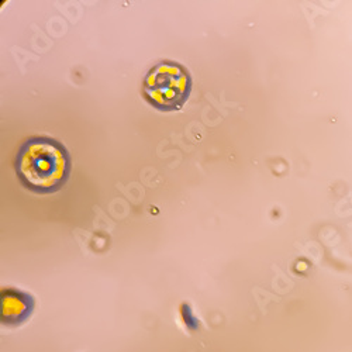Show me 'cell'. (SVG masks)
<instances>
[{"label":"cell","mask_w":352,"mask_h":352,"mask_svg":"<svg viewBox=\"0 0 352 352\" xmlns=\"http://www.w3.org/2000/svg\"><path fill=\"white\" fill-rule=\"evenodd\" d=\"M14 169L24 189L36 195H51L61 190L68 182L72 160L61 141L37 135L21 144Z\"/></svg>","instance_id":"cell-1"},{"label":"cell","mask_w":352,"mask_h":352,"mask_svg":"<svg viewBox=\"0 0 352 352\" xmlns=\"http://www.w3.org/2000/svg\"><path fill=\"white\" fill-rule=\"evenodd\" d=\"M192 86V75L182 64L165 60L146 72L142 96L146 103L160 111H176L188 102Z\"/></svg>","instance_id":"cell-2"},{"label":"cell","mask_w":352,"mask_h":352,"mask_svg":"<svg viewBox=\"0 0 352 352\" xmlns=\"http://www.w3.org/2000/svg\"><path fill=\"white\" fill-rule=\"evenodd\" d=\"M2 307L3 324L16 326L30 317L34 309V299L30 293L8 287L2 290Z\"/></svg>","instance_id":"cell-3"}]
</instances>
